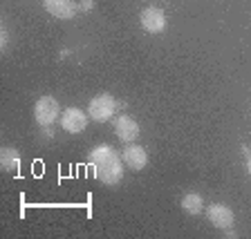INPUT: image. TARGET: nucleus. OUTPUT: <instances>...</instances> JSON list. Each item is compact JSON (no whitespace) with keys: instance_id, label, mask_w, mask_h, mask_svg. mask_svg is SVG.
<instances>
[{"instance_id":"nucleus-9","label":"nucleus","mask_w":251,"mask_h":239,"mask_svg":"<svg viewBox=\"0 0 251 239\" xmlns=\"http://www.w3.org/2000/svg\"><path fill=\"white\" fill-rule=\"evenodd\" d=\"M43 7L47 14H52L54 18H61V21H70L78 14V2L74 0H43Z\"/></svg>"},{"instance_id":"nucleus-13","label":"nucleus","mask_w":251,"mask_h":239,"mask_svg":"<svg viewBox=\"0 0 251 239\" xmlns=\"http://www.w3.org/2000/svg\"><path fill=\"white\" fill-rule=\"evenodd\" d=\"M94 9V0H81L78 2V11H90Z\"/></svg>"},{"instance_id":"nucleus-10","label":"nucleus","mask_w":251,"mask_h":239,"mask_svg":"<svg viewBox=\"0 0 251 239\" xmlns=\"http://www.w3.org/2000/svg\"><path fill=\"white\" fill-rule=\"evenodd\" d=\"M179 206H182V210L186 215L195 217V215H200V213H202V208H204V197L200 193H188V195H184V197H182Z\"/></svg>"},{"instance_id":"nucleus-5","label":"nucleus","mask_w":251,"mask_h":239,"mask_svg":"<svg viewBox=\"0 0 251 239\" xmlns=\"http://www.w3.org/2000/svg\"><path fill=\"white\" fill-rule=\"evenodd\" d=\"M88 119H90V114H85L83 109L68 108L61 112L58 123H61V128L68 132V134H81V132L88 128Z\"/></svg>"},{"instance_id":"nucleus-3","label":"nucleus","mask_w":251,"mask_h":239,"mask_svg":"<svg viewBox=\"0 0 251 239\" xmlns=\"http://www.w3.org/2000/svg\"><path fill=\"white\" fill-rule=\"evenodd\" d=\"M34 119L41 128L45 125H54L56 119H61V105L54 96H41L34 105Z\"/></svg>"},{"instance_id":"nucleus-4","label":"nucleus","mask_w":251,"mask_h":239,"mask_svg":"<svg viewBox=\"0 0 251 239\" xmlns=\"http://www.w3.org/2000/svg\"><path fill=\"white\" fill-rule=\"evenodd\" d=\"M139 22H141V29L146 31V34H164L168 29V18L164 14V9L159 7H146V9L139 14Z\"/></svg>"},{"instance_id":"nucleus-8","label":"nucleus","mask_w":251,"mask_h":239,"mask_svg":"<svg viewBox=\"0 0 251 239\" xmlns=\"http://www.w3.org/2000/svg\"><path fill=\"white\" fill-rule=\"evenodd\" d=\"M121 159H124L126 168L128 170H144L148 166V152L144 146H137V143H126L124 152H121Z\"/></svg>"},{"instance_id":"nucleus-11","label":"nucleus","mask_w":251,"mask_h":239,"mask_svg":"<svg viewBox=\"0 0 251 239\" xmlns=\"http://www.w3.org/2000/svg\"><path fill=\"white\" fill-rule=\"evenodd\" d=\"M0 166H2V170L14 172L16 168L21 166V152L11 146H5L0 150Z\"/></svg>"},{"instance_id":"nucleus-1","label":"nucleus","mask_w":251,"mask_h":239,"mask_svg":"<svg viewBox=\"0 0 251 239\" xmlns=\"http://www.w3.org/2000/svg\"><path fill=\"white\" fill-rule=\"evenodd\" d=\"M90 166L94 168V177L99 179L103 186H117L124 179V159L121 154L110 146H97L88 154Z\"/></svg>"},{"instance_id":"nucleus-6","label":"nucleus","mask_w":251,"mask_h":239,"mask_svg":"<svg viewBox=\"0 0 251 239\" xmlns=\"http://www.w3.org/2000/svg\"><path fill=\"white\" fill-rule=\"evenodd\" d=\"M112 128H115V134L119 141H124V143H135L137 139H139V123H137L132 116L128 114H121L115 119V123H112Z\"/></svg>"},{"instance_id":"nucleus-7","label":"nucleus","mask_w":251,"mask_h":239,"mask_svg":"<svg viewBox=\"0 0 251 239\" xmlns=\"http://www.w3.org/2000/svg\"><path fill=\"white\" fill-rule=\"evenodd\" d=\"M206 217H209L211 226H215L218 230L231 228L233 221H235L233 210H231L226 203H211L209 208H206Z\"/></svg>"},{"instance_id":"nucleus-2","label":"nucleus","mask_w":251,"mask_h":239,"mask_svg":"<svg viewBox=\"0 0 251 239\" xmlns=\"http://www.w3.org/2000/svg\"><path fill=\"white\" fill-rule=\"evenodd\" d=\"M115 112H117V101H115V96H110V94H97L88 105L90 119L97 121V123L110 121L115 116Z\"/></svg>"},{"instance_id":"nucleus-15","label":"nucleus","mask_w":251,"mask_h":239,"mask_svg":"<svg viewBox=\"0 0 251 239\" xmlns=\"http://www.w3.org/2000/svg\"><path fill=\"white\" fill-rule=\"evenodd\" d=\"M43 136H45V139H52V136H54L52 125H45V128H43Z\"/></svg>"},{"instance_id":"nucleus-12","label":"nucleus","mask_w":251,"mask_h":239,"mask_svg":"<svg viewBox=\"0 0 251 239\" xmlns=\"http://www.w3.org/2000/svg\"><path fill=\"white\" fill-rule=\"evenodd\" d=\"M0 47H2V52H7V47H9V31H7V27L2 25V29H0Z\"/></svg>"},{"instance_id":"nucleus-14","label":"nucleus","mask_w":251,"mask_h":239,"mask_svg":"<svg viewBox=\"0 0 251 239\" xmlns=\"http://www.w3.org/2000/svg\"><path fill=\"white\" fill-rule=\"evenodd\" d=\"M242 152L247 154V172H249V177H251V150H249V148H245Z\"/></svg>"}]
</instances>
